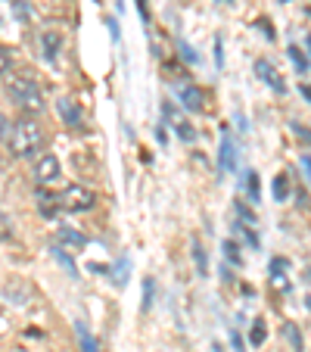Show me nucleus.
<instances>
[{
	"mask_svg": "<svg viewBox=\"0 0 311 352\" xmlns=\"http://www.w3.org/2000/svg\"><path fill=\"white\" fill-rule=\"evenodd\" d=\"M7 94L22 113H41V109H44V94H41L38 81H34L28 72L7 75Z\"/></svg>",
	"mask_w": 311,
	"mask_h": 352,
	"instance_id": "nucleus-1",
	"label": "nucleus"
},
{
	"mask_svg": "<svg viewBox=\"0 0 311 352\" xmlns=\"http://www.w3.org/2000/svg\"><path fill=\"white\" fill-rule=\"evenodd\" d=\"M41 144H44V128L34 119L22 116L19 122L10 125V150H13V156H34V150H41Z\"/></svg>",
	"mask_w": 311,
	"mask_h": 352,
	"instance_id": "nucleus-2",
	"label": "nucleus"
},
{
	"mask_svg": "<svg viewBox=\"0 0 311 352\" xmlns=\"http://www.w3.org/2000/svg\"><path fill=\"white\" fill-rule=\"evenodd\" d=\"M60 203H62V209H69V212H91V209L97 206V193L81 187V184H69L66 190L60 193Z\"/></svg>",
	"mask_w": 311,
	"mask_h": 352,
	"instance_id": "nucleus-3",
	"label": "nucleus"
},
{
	"mask_svg": "<svg viewBox=\"0 0 311 352\" xmlns=\"http://www.w3.org/2000/svg\"><path fill=\"white\" fill-rule=\"evenodd\" d=\"M60 175H62V168H60V160H56L54 153H44L38 162H34V181H38L41 187L60 181Z\"/></svg>",
	"mask_w": 311,
	"mask_h": 352,
	"instance_id": "nucleus-4",
	"label": "nucleus"
},
{
	"mask_svg": "<svg viewBox=\"0 0 311 352\" xmlns=\"http://www.w3.org/2000/svg\"><path fill=\"white\" fill-rule=\"evenodd\" d=\"M218 166L221 172H233L237 168V146L231 140V131L221 125V150H218Z\"/></svg>",
	"mask_w": 311,
	"mask_h": 352,
	"instance_id": "nucleus-5",
	"label": "nucleus"
},
{
	"mask_svg": "<svg viewBox=\"0 0 311 352\" xmlns=\"http://www.w3.org/2000/svg\"><path fill=\"white\" fill-rule=\"evenodd\" d=\"M255 75L265 81L268 87H274L277 94H286V81L280 78V72H277V69H274L268 60H255Z\"/></svg>",
	"mask_w": 311,
	"mask_h": 352,
	"instance_id": "nucleus-6",
	"label": "nucleus"
},
{
	"mask_svg": "<svg viewBox=\"0 0 311 352\" xmlns=\"http://www.w3.org/2000/svg\"><path fill=\"white\" fill-rule=\"evenodd\" d=\"M56 246H62L66 253H81L87 246V237L75 228H60V237H56Z\"/></svg>",
	"mask_w": 311,
	"mask_h": 352,
	"instance_id": "nucleus-7",
	"label": "nucleus"
},
{
	"mask_svg": "<svg viewBox=\"0 0 311 352\" xmlns=\"http://www.w3.org/2000/svg\"><path fill=\"white\" fill-rule=\"evenodd\" d=\"M178 100H181V107L190 109V113H199V109L205 107V97H203V91H199L196 85H181L178 87Z\"/></svg>",
	"mask_w": 311,
	"mask_h": 352,
	"instance_id": "nucleus-8",
	"label": "nucleus"
},
{
	"mask_svg": "<svg viewBox=\"0 0 311 352\" xmlns=\"http://www.w3.org/2000/svg\"><path fill=\"white\" fill-rule=\"evenodd\" d=\"M38 209H41V215H44V219H56V215H60V209H62V203H60V197H56V193H47L44 187H38Z\"/></svg>",
	"mask_w": 311,
	"mask_h": 352,
	"instance_id": "nucleus-9",
	"label": "nucleus"
},
{
	"mask_svg": "<svg viewBox=\"0 0 311 352\" xmlns=\"http://www.w3.org/2000/svg\"><path fill=\"white\" fill-rule=\"evenodd\" d=\"M60 44H62L60 32H41V50H44V60L54 63L56 56H60Z\"/></svg>",
	"mask_w": 311,
	"mask_h": 352,
	"instance_id": "nucleus-10",
	"label": "nucleus"
},
{
	"mask_svg": "<svg viewBox=\"0 0 311 352\" xmlns=\"http://www.w3.org/2000/svg\"><path fill=\"white\" fill-rule=\"evenodd\" d=\"M56 109H60V116H62V122H66L69 128H78L81 125V109L75 107L69 97H62V100H56Z\"/></svg>",
	"mask_w": 311,
	"mask_h": 352,
	"instance_id": "nucleus-11",
	"label": "nucleus"
},
{
	"mask_svg": "<svg viewBox=\"0 0 311 352\" xmlns=\"http://www.w3.org/2000/svg\"><path fill=\"white\" fill-rule=\"evenodd\" d=\"M75 337H78L81 352H100L97 340H93V333L87 331V324H84V321H75Z\"/></svg>",
	"mask_w": 311,
	"mask_h": 352,
	"instance_id": "nucleus-12",
	"label": "nucleus"
},
{
	"mask_svg": "<svg viewBox=\"0 0 311 352\" xmlns=\"http://www.w3.org/2000/svg\"><path fill=\"white\" fill-rule=\"evenodd\" d=\"M271 190H274V199H277V203H286V199H290V178H286V175H274Z\"/></svg>",
	"mask_w": 311,
	"mask_h": 352,
	"instance_id": "nucleus-13",
	"label": "nucleus"
},
{
	"mask_svg": "<svg viewBox=\"0 0 311 352\" xmlns=\"http://www.w3.org/2000/svg\"><path fill=\"white\" fill-rule=\"evenodd\" d=\"M271 290L274 293H290V278H286V272L284 268H271Z\"/></svg>",
	"mask_w": 311,
	"mask_h": 352,
	"instance_id": "nucleus-14",
	"label": "nucleus"
},
{
	"mask_svg": "<svg viewBox=\"0 0 311 352\" xmlns=\"http://www.w3.org/2000/svg\"><path fill=\"white\" fill-rule=\"evenodd\" d=\"M268 337V327H265V318H255L252 321V333H249V343L252 346H262Z\"/></svg>",
	"mask_w": 311,
	"mask_h": 352,
	"instance_id": "nucleus-15",
	"label": "nucleus"
},
{
	"mask_svg": "<svg viewBox=\"0 0 311 352\" xmlns=\"http://www.w3.org/2000/svg\"><path fill=\"white\" fill-rule=\"evenodd\" d=\"M174 134H178V138L181 140H187V144H190V140H196V128H193L190 125V122H184V119H178V122H174Z\"/></svg>",
	"mask_w": 311,
	"mask_h": 352,
	"instance_id": "nucleus-16",
	"label": "nucleus"
},
{
	"mask_svg": "<svg viewBox=\"0 0 311 352\" xmlns=\"http://www.w3.org/2000/svg\"><path fill=\"white\" fill-rule=\"evenodd\" d=\"M243 187H246V193H249V199L252 203H258V172H246V181H243Z\"/></svg>",
	"mask_w": 311,
	"mask_h": 352,
	"instance_id": "nucleus-17",
	"label": "nucleus"
},
{
	"mask_svg": "<svg viewBox=\"0 0 311 352\" xmlns=\"http://www.w3.org/2000/svg\"><path fill=\"white\" fill-rule=\"evenodd\" d=\"M224 259L231 262V265H243V256H240V246L233 243V240H224Z\"/></svg>",
	"mask_w": 311,
	"mask_h": 352,
	"instance_id": "nucleus-18",
	"label": "nucleus"
},
{
	"mask_svg": "<svg viewBox=\"0 0 311 352\" xmlns=\"http://www.w3.org/2000/svg\"><path fill=\"white\" fill-rule=\"evenodd\" d=\"M290 60H292V66H296L302 75L308 72V60H305V54H302V50H299L296 44H290Z\"/></svg>",
	"mask_w": 311,
	"mask_h": 352,
	"instance_id": "nucleus-19",
	"label": "nucleus"
},
{
	"mask_svg": "<svg viewBox=\"0 0 311 352\" xmlns=\"http://www.w3.org/2000/svg\"><path fill=\"white\" fill-rule=\"evenodd\" d=\"M193 262H196V268H199V278L203 274H209V262H205V250L199 243H193Z\"/></svg>",
	"mask_w": 311,
	"mask_h": 352,
	"instance_id": "nucleus-20",
	"label": "nucleus"
},
{
	"mask_svg": "<svg viewBox=\"0 0 311 352\" xmlns=\"http://www.w3.org/2000/svg\"><path fill=\"white\" fill-rule=\"evenodd\" d=\"M178 56H181V60H184V63H190V66L199 60V56H196V50H193V47L187 44V41H178Z\"/></svg>",
	"mask_w": 311,
	"mask_h": 352,
	"instance_id": "nucleus-21",
	"label": "nucleus"
},
{
	"mask_svg": "<svg viewBox=\"0 0 311 352\" xmlns=\"http://www.w3.org/2000/svg\"><path fill=\"white\" fill-rule=\"evenodd\" d=\"M284 337L292 343V349H296V352H302V333H299L296 327H292V324H284Z\"/></svg>",
	"mask_w": 311,
	"mask_h": 352,
	"instance_id": "nucleus-22",
	"label": "nucleus"
},
{
	"mask_svg": "<svg viewBox=\"0 0 311 352\" xmlns=\"http://www.w3.org/2000/svg\"><path fill=\"white\" fill-rule=\"evenodd\" d=\"M10 234H13V221H10V215L0 209V240H10Z\"/></svg>",
	"mask_w": 311,
	"mask_h": 352,
	"instance_id": "nucleus-23",
	"label": "nucleus"
},
{
	"mask_svg": "<svg viewBox=\"0 0 311 352\" xmlns=\"http://www.w3.org/2000/svg\"><path fill=\"white\" fill-rule=\"evenodd\" d=\"M54 256H56V259L62 262V265L69 268V274H72V278H75V274H78V272H75V262H72V259H69V256H66V250H62V246H54Z\"/></svg>",
	"mask_w": 311,
	"mask_h": 352,
	"instance_id": "nucleus-24",
	"label": "nucleus"
},
{
	"mask_svg": "<svg viewBox=\"0 0 311 352\" xmlns=\"http://www.w3.org/2000/svg\"><path fill=\"white\" fill-rule=\"evenodd\" d=\"M292 134H296L299 140H302V144H308L311 146V128H305V125H299V122H292Z\"/></svg>",
	"mask_w": 311,
	"mask_h": 352,
	"instance_id": "nucleus-25",
	"label": "nucleus"
},
{
	"mask_svg": "<svg viewBox=\"0 0 311 352\" xmlns=\"http://www.w3.org/2000/svg\"><path fill=\"white\" fill-rule=\"evenodd\" d=\"M237 212H240V219H243L246 225H255V212H252L246 203H237Z\"/></svg>",
	"mask_w": 311,
	"mask_h": 352,
	"instance_id": "nucleus-26",
	"label": "nucleus"
},
{
	"mask_svg": "<svg viewBox=\"0 0 311 352\" xmlns=\"http://www.w3.org/2000/svg\"><path fill=\"white\" fill-rule=\"evenodd\" d=\"M113 280H115L119 287L125 284V280H128V262H119V265H115V278H113Z\"/></svg>",
	"mask_w": 311,
	"mask_h": 352,
	"instance_id": "nucleus-27",
	"label": "nucleus"
},
{
	"mask_svg": "<svg viewBox=\"0 0 311 352\" xmlns=\"http://www.w3.org/2000/svg\"><path fill=\"white\" fill-rule=\"evenodd\" d=\"M10 63H13V60H10V50H7V47H0V75L10 72Z\"/></svg>",
	"mask_w": 311,
	"mask_h": 352,
	"instance_id": "nucleus-28",
	"label": "nucleus"
},
{
	"mask_svg": "<svg viewBox=\"0 0 311 352\" xmlns=\"http://www.w3.org/2000/svg\"><path fill=\"white\" fill-rule=\"evenodd\" d=\"M3 138H10V122H7V116L0 113V140Z\"/></svg>",
	"mask_w": 311,
	"mask_h": 352,
	"instance_id": "nucleus-29",
	"label": "nucleus"
},
{
	"mask_svg": "<svg viewBox=\"0 0 311 352\" xmlns=\"http://www.w3.org/2000/svg\"><path fill=\"white\" fill-rule=\"evenodd\" d=\"M231 343H233V349H237V352H246V346H243V340H240L237 331H231Z\"/></svg>",
	"mask_w": 311,
	"mask_h": 352,
	"instance_id": "nucleus-30",
	"label": "nucleus"
},
{
	"mask_svg": "<svg viewBox=\"0 0 311 352\" xmlns=\"http://www.w3.org/2000/svg\"><path fill=\"white\" fill-rule=\"evenodd\" d=\"M109 25V34H113V41H119V25H115V19H106Z\"/></svg>",
	"mask_w": 311,
	"mask_h": 352,
	"instance_id": "nucleus-31",
	"label": "nucleus"
},
{
	"mask_svg": "<svg viewBox=\"0 0 311 352\" xmlns=\"http://www.w3.org/2000/svg\"><path fill=\"white\" fill-rule=\"evenodd\" d=\"M302 168H305V178L311 181V156H302Z\"/></svg>",
	"mask_w": 311,
	"mask_h": 352,
	"instance_id": "nucleus-32",
	"label": "nucleus"
},
{
	"mask_svg": "<svg viewBox=\"0 0 311 352\" xmlns=\"http://www.w3.org/2000/svg\"><path fill=\"white\" fill-rule=\"evenodd\" d=\"M16 16H19V19H28V7H22L19 0H16Z\"/></svg>",
	"mask_w": 311,
	"mask_h": 352,
	"instance_id": "nucleus-33",
	"label": "nucleus"
},
{
	"mask_svg": "<svg viewBox=\"0 0 311 352\" xmlns=\"http://www.w3.org/2000/svg\"><path fill=\"white\" fill-rule=\"evenodd\" d=\"M302 97H305V100H308V103H311V85H302Z\"/></svg>",
	"mask_w": 311,
	"mask_h": 352,
	"instance_id": "nucleus-34",
	"label": "nucleus"
},
{
	"mask_svg": "<svg viewBox=\"0 0 311 352\" xmlns=\"http://www.w3.org/2000/svg\"><path fill=\"white\" fill-rule=\"evenodd\" d=\"M308 50H311V34H308Z\"/></svg>",
	"mask_w": 311,
	"mask_h": 352,
	"instance_id": "nucleus-35",
	"label": "nucleus"
},
{
	"mask_svg": "<svg viewBox=\"0 0 311 352\" xmlns=\"http://www.w3.org/2000/svg\"><path fill=\"white\" fill-rule=\"evenodd\" d=\"M224 3H233V0H224Z\"/></svg>",
	"mask_w": 311,
	"mask_h": 352,
	"instance_id": "nucleus-36",
	"label": "nucleus"
},
{
	"mask_svg": "<svg viewBox=\"0 0 311 352\" xmlns=\"http://www.w3.org/2000/svg\"><path fill=\"white\" fill-rule=\"evenodd\" d=\"M284 3H286V0H284Z\"/></svg>",
	"mask_w": 311,
	"mask_h": 352,
	"instance_id": "nucleus-37",
	"label": "nucleus"
}]
</instances>
